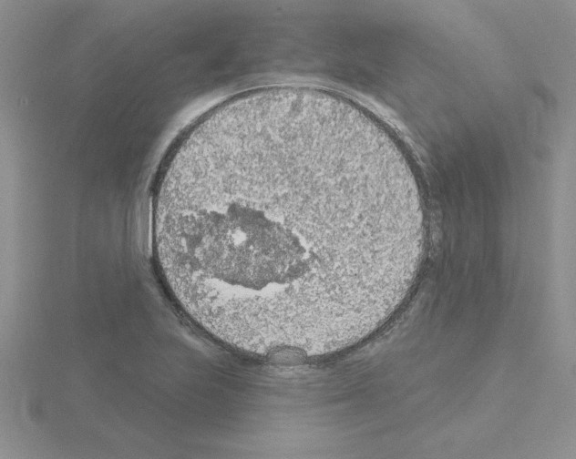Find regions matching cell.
I'll use <instances>...</instances> for the list:
<instances>
[{
	"label": "cell",
	"mask_w": 576,
	"mask_h": 459,
	"mask_svg": "<svg viewBox=\"0 0 576 459\" xmlns=\"http://www.w3.org/2000/svg\"><path fill=\"white\" fill-rule=\"evenodd\" d=\"M152 240L179 308L225 345L316 356L382 326L427 241L420 195L352 109L245 93L198 121L158 180Z\"/></svg>",
	"instance_id": "cell-1"
}]
</instances>
